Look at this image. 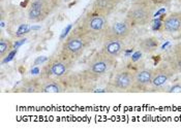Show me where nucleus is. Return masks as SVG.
Wrapping results in <instances>:
<instances>
[{"mask_svg":"<svg viewBox=\"0 0 181 134\" xmlns=\"http://www.w3.org/2000/svg\"><path fill=\"white\" fill-rule=\"evenodd\" d=\"M91 40L90 37L81 29V27H78L77 29L72 31L65 41L63 42L61 54L72 59V61H76L84 54V52L89 46Z\"/></svg>","mask_w":181,"mask_h":134,"instance_id":"1","label":"nucleus"},{"mask_svg":"<svg viewBox=\"0 0 181 134\" xmlns=\"http://www.w3.org/2000/svg\"><path fill=\"white\" fill-rule=\"evenodd\" d=\"M80 27L93 40L100 38L101 36L104 37L108 28H109V25H108L106 15L93 12V14H90L85 17Z\"/></svg>","mask_w":181,"mask_h":134,"instance_id":"2","label":"nucleus"},{"mask_svg":"<svg viewBox=\"0 0 181 134\" xmlns=\"http://www.w3.org/2000/svg\"><path fill=\"white\" fill-rule=\"evenodd\" d=\"M75 61L60 53L59 56L51 59L42 70V79H62L69 72Z\"/></svg>","mask_w":181,"mask_h":134,"instance_id":"3","label":"nucleus"},{"mask_svg":"<svg viewBox=\"0 0 181 134\" xmlns=\"http://www.w3.org/2000/svg\"><path fill=\"white\" fill-rule=\"evenodd\" d=\"M114 63H115V59L108 57L100 51V53H96L88 62L86 73L91 79L96 80L104 76L113 67Z\"/></svg>","mask_w":181,"mask_h":134,"instance_id":"4","label":"nucleus"},{"mask_svg":"<svg viewBox=\"0 0 181 134\" xmlns=\"http://www.w3.org/2000/svg\"><path fill=\"white\" fill-rule=\"evenodd\" d=\"M153 17V12L149 5L135 2L126 12L125 21L132 27H141L149 24Z\"/></svg>","mask_w":181,"mask_h":134,"instance_id":"5","label":"nucleus"},{"mask_svg":"<svg viewBox=\"0 0 181 134\" xmlns=\"http://www.w3.org/2000/svg\"><path fill=\"white\" fill-rule=\"evenodd\" d=\"M51 11V0H33L28 9V19L40 22L48 17Z\"/></svg>","mask_w":181,"mask_h":134,"instance_id":"6","label":"nucleus"},{"mask_svg":"<svg viewBox=\"0 0 181 134\" xmlns=\"http://www.w3.org/2000/svg\"><path fill=\"white\" fill-rule=\"evenodd\" d=\"M132 26L125 20L116 22L113 25L109 26L107 33L104 35V39H120L124 40L129 35L132 31Z\"/></svg>","mask_w":181,"mask_h":134,"instance_id":"7","label":"nucleus"},{"mask_svg":"<svg viewBox=\"0 0 181 134\" xmlns=\"http://www.w3.org/2000/svg\"><path fill=\"white\" fill-rule=\"evenodd\" d=\"M175 73L176 72L169 63L161 64L160 66H158L156 69L153 70V79H152L151 86L153 88H160L165 84L169 82L170 79Z\"/></svg>","mask_w":181,"mask_h":134,"instance_id":"8","label":"nucleus"},{"mask_svg":"<svg viewBox=\"0 0 181 134\" xmlns=\"http://www.w3.org/2000/svg\"><path fill=\"white\" fill-rule=\"evenodd\" d=\"M134 74L131 71L122 70L115 74L112 80V87L118 91H129L134 85Z\"/></svg>","mask_w":181,"mask_h":134,"instance_id":"9","label":"nucleus"},{"mask_svg":"<svg viewBox=\"0 0 181 134\" xmlns=\"http://www.w3.org/2000/svg\"><path fill=\"white\" fill-rule=\"evenodd\" d=\"M153 79V69H142L134 74V85L132 90L134 91H143L151 85Z\"/></svg>","mask_w":181,"mask_h":134,"instance_id":"10","label":"nucleus"},{"mask_svg":"<svg viewBox=\"0 0 181 134\" xmlns=\"http://www.w3.org/2000/svg\"><path fill=\"white\" fill-rule=\"evenodd\" d=\"M106 41L104 43V46L101 49V52L108 57L116 59L121 55V53L124 48L123 40L120 39H104Z\"/></svg>","mask_w":181,"mask_h":134,"instance_id":"11","label":"nucleus"},{"mask_svg":"<svg viewBox=\"0 0 181 134\" xmlns=\"http://www.w3.org/2000/svg\"><path fill=\"white\" fill-rule=\"evenodd\" d=\"M163 27L168 33L181 32V11H175L169 15L163 22Z\"/></svg>","mask_w":181,"mask_h":134,"instance_id":"12","label":"nucleus"},{"mask_svg":"<svg viewBox=\"0 0 181 134\" xmlns=\"http://www.w3.org/2000/svg\"><path fill=\"white\" fill-rule=\"evenodd\" d=\"M64 91V84L59 79H43L40 84V92L43 93H61Z\"/></svg>","mask_w":181,"mask_h":134,"instance_id":"13","label":"nucleus"},{"mask_svg":"<svg viewBox=\"0 0 181 134\" xmlns=\"http://www.w3.org/2000/svg\"><path fill=\"white\" fill-rule=\"evenodd\" d=\"M117 0H95L93 4V11L97 14L108 15L115 8Z\"/></svg>","mask_w":181,"mask_h":134,"instance_id":"14","label":"nucleus"},{"mask_svg":"<svg viewBox=\"0 0 181 134\" xmlns=\"http://www.w3.org/2000/svg\"><path fill=\"white\" fill-rule=\"evenodd\" d=\"M158 45H160V42H158L156 37L153 36L146 37V38H143L139 41V46L141 51L147 53V54L154 52L158 48Z\"/></svg>","mask_w":181,"mask_h":134,"instance_id":"15","label":"nucleus"},{"mask_svg":"<svg viewBox=\"0 0 181 134\" xmlns=\"http://www.w3.org/2000/svg\"><path fill=\"white\" fill-rule=\"evenodd\" d=\"M40 82L39 80L32 79V80H27L23 83L22 86V91L26 93H35L40 92Z\"/></svg>","mask_w":181,"mask_h":134,"instance_id":"16","label":"nucleus"},{"mask_svg":"<svg viewBox=\"0 0 181 134\" xmlns=\"http://www.w3.org/2000/svg\"><path fill=\"white\" fill-rule=\"evenodd\" d=\"M12 51V43L9 39L1 37L0 40V58L4 59Z\"/></svg>","mask_w":181,"mask_h":134,"instance_id":"17","label":"nucleus"},{"mask_svg":"<svg viewBox=\"0 0 181 134\" xmlns=\"http://www.w3.org/2000/svg\"><path fill=\"white\" fill-rule=\"evenodd\" d=\"M169 64L176 73L181 72V53L173 51V55L169 59Z\"/></svg>","mask_w":181,"mask_h":134,"instance_id":"18","label":"nucleus"},{"mask_svg":"<svg viewBox=\"0 0 181 134\" xmlns=\"http://www.w3.org/2000/svg\"><path fill=\"white\" fill-rule=\"evenodd\" d=\"M168 92L169 93H181V85H174Z\"/></svg>","mask_w":181,"mask_h":134,"instance_id":"19","label":"nucleus"},{"mask_svg":"<svg viewBox=\"0 0 181 134\" xmlns=\"http://www.w3.org/2000/svg\"><path fill=\"white\" fill-rule=\"evenodd\" d=\"M16 53H17V51H14V50H12V51L7 55V57H5V58H4V60H3V62H4V63H6V62L11 61L12 59L14 58V56L16 55Z\"/></svg>","mask_w":181,"mask_h":134,"instance_id":"20","label":"nucleus"},{"mask_svg":"<svg viewBox=\"0 0 181 134\" xmlns=\"http://www.w3.org/2000/svg\"><path fill=\"white\" fill-rule=\"evenodd\" d=\"M46 61H48V58H46V57H39L35 60V62H34V66L39 65V63L42 64V63H44V62H46Z\"/></svg>","mask_w":181,"mask_h":134,"instance_id":"21","label":"nucleus"},{"mask_svg":"<svg viewBox=\"0 0 181 134\" xmlns=\"http://www.w3.org/2000/svg\"><path fill=\"white\" fill-rule=\"evenodd\" d=\"M71 29H72V25H68V26L66 27L64 30H63V32L61 34V38H64V36L66 35V34H67V31H69Z\"/></svg>","mask_w":181,"mask_h":134,"instance_id":"22","label":"nucleus"},{"mask_svg":"<svg viewBox=\"0 0 181 134\" xmlns=\"http://www.w3.org/2000/svg\"><path fill=\"white\" fill-rule=\"evenodd\" d=\"M174 52L181 53V41L179 43H177V45H175V48H174Z\"/></svg>","mask_w":181,"mask_h":134,"instance_id":"23","label":"nucleus"},{"mask_svg":"<svg viewBox=\"0 0 181 134\" xmlns=\"http://www.w3.org/2000/svg\"><path fill=\"white\" fill-rule=\"evenodd\" d=\"M140 57H141V53L140 52H137L136 54L132 56V61H137L138 59H140Z\"/></svg>","mask_w":181,"mask_h":134,"instance_id":"24","label":"nucleus"},{"mask_svg":"<svg viewBox=\"0 0 181 134\" xmlns=\"http://www.w3.org/2000/svg\"><path fill=\"white\" fill-rule=\"evenodd\" d=\"M37 72H39V68H34V69L31 70V73H33V74H36Z\"/></svg>","mask_w":181,"mask_h":134,"instance_id":"25","label":"nucleus"},{"mask_svg":"<svg viewBox=\"0 0 181 134\" xmlns=\"http://www.w3.org/2000/svg\"><path fill=\"white\" fill-rule=\"evenodd\" d=\"M144 1H145V0H138V1H136V2H138V3H143Z\"/></svg>","mask_w":181,"mask_h":134,"instance_id":"26","label":"nucleus"}]
</instances>
